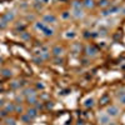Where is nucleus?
<instances>
[{
  "label": "nucleus",
  "instance_id": "4468645a",
  "mask_svg": "<svg viewBox=\"0 0 125 125\" xmlns=\"http://www.w3.org/2000/svg\"><path fill=\"white\" fill-rule=\"evenodd\" d=\"M21 120H23L24 123H30L31 118L28 115V114H23V115H21Z\"/></svg>",
  "mask_w": 125,
  "mask_h": 125
},
{
  "label": "nucleus",
  "instance_id": "bb28decb",
  "mask_svg": "<svg viewBox=\"0 0 125 125\" xmlns=\"http://www.w3.org/2000/svg\"><path fill=\"white\" fill-rule=\"evenodd\" d=\"M15 111H23V108L21 106H16L15 108Z\"/></svg>",
  "mask_w": 125,
  "mask_h": 125
},
{
  "label": "nucleus",
  "instance_id": "dca6fc26",
  "mask_svg": "<svg viewBox=\"0 0 125 125\" xmlns=\"http://www.w3.org/2000/svg\"><path fill=\"white\" fill-rule=\"evenodd\" d=\"M83 6V3H80V1H74L73 3V8L74 9H80Z\"/></svg>",
  "mask_w": 125,
  "mask_h": 125
},
{
  "label": "nucleus",
  "instance_id": "2eb2a0df",
  "mask_svg": "<svg viewBox=\"0 0 125 125\" xmlns=\"http://www.w3.org/2000/svg\"><path fill=\"white\" fill-rule=\"evenodd\" d=\"M1 74H3V76L9 78V76H11V71H10L9 69H4V70L1 71Z\"/></svg>",
  "mask_w": 125,
  "mask_h": 125
},
{
  "label": "nucleus",
  "instance_id": "9d476101",
  "mask_svg": "<svg viewBox=\"0 0 125 125\" xmlns=\"http://www.w3.org/2000/svg\"><path fill=\"white\" fill-rule=\"evenodd\" d=\"M28 103L31 104V105H35V104L38 103V101H36V96H35V95H30V96H28Z\"/></svg>",
  "mask_w": 125,
  "mask_h": 125
},
{
  "label": "nucleus",
  "instance_id": "1a4fd4ad",
  "mask_svg": "<svg viewBox=\"0 0 125 125\" xmlns=\"http://www.w3.org/2000/svg\"><path fill=\"white\" fill-rule=\"evenodd\" d=\"M43 31H44V35H45V36H51V35L54 34V30L51 29V28H48V26H46Z\"/></svg>",
  "mask_w": 125,
  "mask_h": 125
},
{
  "label": "nucleus",
  "instance_id": "a878e982",
  "mask_svg": "<svg viewBox=\"0 0 125 125\" xmlns=\"http://www.w3.org/2000/svg\"><path fill=\"white\" fill-rule=\"evenodd\" d=\"M69 15H70V14H68L66 11H65V13H62V18H64V19H68V18H69Z\"/></svg>",
  "mask_w": 125,
  "mask_h": 125
},
{
  "label": "nucleus",
  "instance_id": "5701e85b",
  "mask_svg": "<svg viewBox=\"0 0 125 125\" xmlns=\"http://www.w3.org/2000/svg\"><path fill=\"white\" fill-rule=\"evenodd\" d=\"M36 88H38V89H44L45 86H44L43 83H38V84H36Z\"/></svg>",
  "mask_w": 125,
  "mask_h": 125
},
{
  "label": "nucleus",
  "instance_id": "20e7f679",
  "mask_svg": "<svg viewBox=\"0 0 125 125\" xmlns=\"http://www.w3.org/2000/svg\"><path fill=\"white\" fill-rule=\"evenodd\" d=\"M51 53H53L55 56H60V55L62 54V48H60V46H54Z\"/></svg>",
  "mask_w": 125,
  "mask_h": 125
},
{
  "label": "nucleus",
  "instance_id": "393cba45",
  "mask_svg": "<svg viewBox=\"0 0 125 125\" xmlns=\"http://www.w3.org/2000/svg\"><path fill=\"white\" fill-rule=\"evenodd\" d=\"M34 61L36 62V64H40V62L43 61V59H41V58H34Z\"/></svg>",
  "mask_w": 125,
  "mask_h": 125
},
{
  "label": "nucleus",
  "instance_id": "b1692460",
  "mask_svg": "<svg viewBox=\"0 0 125 125\" xmlns=\"http://www.w3.org/2000/svg\"><path fill=\"white\" fill-rule=\"evenodd\" d=\"M75 36V34L73 33V31H69V33L66 34V38H74Z\"/></svg>",
  "mask_w": 125,
  "mask_h": 125
},
{
  "label": "nucleus",
  "instance_id": "6e6552de",
  "mask_svg": "<svg viewBox=\"0 0 125 125\" xmlns=\"http://www.w3.org/2000/svg\"><path fill=\"white\" fill-rule=\"evenodd\" d=\"M35 28H36L38 30H41V31H43V30L46 28V24H45L44 21H38V23H35Z\"/></svg>",
  "mask_w": 125,
  "mask_h": 125
},
{
  "label": "nucleus",
  "instance_id": "0eeeda50",
  "mask_svg": "<svg viewBox=\"0 0 125 125\" xmlns=\"http://www.w3.org/2000/svg\"><path fill=\"white\" fill-rule=\"evenodd\" d=\"M86 54H88V55L94 56V55L96 54V49L94 48V46H88V48H86Z\"/></svg>",
  "mask_w": 125,
  "mask_h": 125
},
{
  "label": "nucleus",
  "instance_id": "f03ea898",
  "mask_svg": "<svg viewBox=\"0 0 125 125\" xmlns=\"http://www.w3.org/2000/svg\"><path fill=\"white\" fill-rule=\"evenodd\" d=\"M106 111H108V115L109 116H116L118 114H119V109L116 106H109Z\"/></svg>",
  "mask_w": 125,
  "mask_h": 125
},
{
  "label": "nucleus",
  "instance_id": "6ab92c4d",
  "mask_svg": "<svg viewBox=\"0 0 125 125\" xmlns=\"http://www.w3.org/2000/svg\"><path fill=\"white\" fill-rule=\"evenodd\" d=\"M99 5H100V6H108V5H109V1H108V0H100Z\"/></svg>",
  "mask_w": 125,
  "mask_h": 125
},
{
  "label": "nucleus",
  "instance_id": "4be33fe9",
  "mask_svg": "<svg viewBox=\"0 0 125 125\" xmlns=\"http://www.w3.org/2000/svg\"><path fill=\"white\" fill-rule=\"evenodd\" d=\"M6 124H8V125H15V121H14L13 119H8V120H6Z\"/></svg>",
  "mask_w": 125,
  "mask_h": 125
},
{
  "label": "nucleus",
  "instance_id": "a211bd4d",
  "mask_svg": "<svg viewBox=\"0 0 125 125\" xmlns=\"http://www.w3.org/2000/svg\"><path fill=\"white\" fill-rule=\"evenodd\" d=\"M84 5H85L86 8H91V6L94 5V1H93V0H85Z\"/></svg>",
  "mask_w": 125,
  "mask_h": 125
},
{
  "label": "nucleus",
  "instance_id": "9b49d317",
  "mask_svg": "<svg viewBox=\"0 0 125 125\" xmlns=\"http://www.w3.org/2000/svg\"><path fill=\"white\" fill-rule=\"evenodd\" d=\"M23 94L25 96H30V95H35L34 94V90H31V89H25L24 91H23Z\"/></svg>",
  "mask_w": 125,
  "mask_h": 125
},
{
  "label": "nucleus",
  "instance_id": "412c9836",
  "mask_svg": "<svg viewBox=\"0 0 125 125\" xmlns=\"http://www.w3.org/2000/svg\"><path fill=\"white\" fill-rule=\"evenodd\" d=\"M119 98H120V103L123 104V105H125V94H123V95H120Z\"/></svg>",
  "mask_w": 125,
  "mask_h": 125
},
{
  "label": "nucleus",
  "instance_id": "aec40b11",
  "mask_svg": "<svg viewBox=\"0 0 125 125\" xmlns=\"http://www.w3.org/2000/svg\"><path fill=\"white\" fill-rule=\"evenodd\" d=\"M6 110L8 111H14L15 110V106L13 105V104H8V105H6Z\"/></svg>",
  "mask_w": 125,
  "mask_h": 125
},
{
  "label": "nucleus",
  "instance_id": "c756f323",
  "mask_svg": "<svg viewBox=\"0 0 125 125\" xmlns=\"http://www.w3.org/2000/svg\"><path fill=\"white\" fill-rule=\"evenodd\" d=\"M121 11H123V14H125V8H123V9H121Z\"/></svg>",
  "mask_w": 125,
  "mask_h": 125
},
{
  "label": "nucleus",
  "instance_id": "f8f14e48",
  "mask_svg": "<svg viewBox=\"0 0 125 125\" xmlns=\"http://www.w3.org/2000/svg\"><path fill=\"white\" fill-rule=\"evenodd\" d=\"M73 15H74L75 18H81L83 16V11L80 9H74V14H73Z\"/></svg>",
  "mask_w": 125,
  "mask_h": 125
},
{
  "label": "nucleus",
  "instance_id": "ddd939ff",
  "mask_svg": "<svg viewBox=\"0 0 125 125\" xmlns=\"http://www.w3.org/2000/svg\"><path fill=\"white\" fill-rule=\"evenodd\" d=\"M84 105H85L86 108H91V106L94 105V100H93V99H86Z\"/></svg>",
  "mask_w": 125,
  "mask_h": 125
},
{
  "label": "nucleus",
  "instance_id": "cd10ccee",
  "mask_svg": "<svg viewBox=\"0 0 125 125\" xmlns=\"http://www.w3.org/2000/svg\"><path fill=\"white\" fill-rule=\"evenodd\" d=\"M36 3H48V0H35Z\"/></svg>",
  "mask_w": 125,
  "mask_h": 125
},
{
  "label": "nucleus",
  "instance_id": "7c9ffc66",
  "mask_svg": "<svg viewBox=\"0 0 125 125\" xmlns=\"http://www.w3.org/2000/svg\"><path fill=\"white\" fill-rule=\"evenodd\" d=\"M108 125H116V124H115V123H109Z\"/></svg>",
  "mask_w": 125,
  "mask_h": 125
},
{
  "label": "nucleus",
  "instance_id": "39448f33",
  "mask_svg": "<svg viewBox=\"0 0 125 125\" xmlns=\"http://www.w3.org/2000/svg\"><path fill=\"white\" fill-rule=\"evenodd\" d=\"M99 121H100V124H103V125H106V124L110 123V119H109L108 115H101V116L99 118Z\"/></svg>",
  "mask_w": 125,
  "mask_h": 125
},
{
  "label": "nucleus",
  "instance_id": "f3484780",
  "mask_svg": "<svg viewBox=\"0 0 125 125\" xmlns=\"http://www.w3.org/2000/svg\"><path fill=\"white\" fill-rule=\"evenodd\" d=\"M20 38L24 39V40H26V39H29V38H30V35L26 33V31H23V33H20Z\"/></svg>",
  "mask_w": 125,
  "mask_h": 125
},
{
  "label": "nucleus",
  "instance_id": "c85d7f7f",
  "mask_svg": "<svg viewBox=\"0 0 125 125\" xmlns=\"http://www.w3.org/2000/svg\"><path fill=\"white\" fill-rule=\"evenodd\" d=\"M55 61H56V64H61V62H62V59H56Z\"/></svg>",
  "mask_w": 125,
  "mask_h": 125
},
{
  "label": "nucleus",
  "instance_id": "7ed1b4c3",
  "mask_svg": "<svg viewBox=\"0 0 125 125\" xmlns=\"http://www.w3.org/2000/svg\"><path fill=\"white\" fill-rule=\"evenodd\" d=\"M56 21V18L53 15V14H48V15H45L44 16V23L45 24H51V23H55Z\"/></svg>",
  "mask_w": 125,
  "mask_h": 125
},
{
  "label": "nucleus",
  "instance_id": "f257e3e1",
  "mask_svg": "<svg viewBox=\"0 0 125 125\" xmlns=\"http://www.w3.org/2000/svg\"><path fill=\"white\" fill-rule=\"evenodd\" d=\"M14 18H15V14H14V13L8 11L6 14L3 15V21H5V23H10V21H13V20H14Z\"/></svg>",
  "mask_w": 125,
  "mask_h": 125
},
{
  "label": "nucleus",
  "instance_id": "423d86ee",
  "mask_svg": "<svg viewBox=\"0 0 125 125\" xmlns=\"http://www.w3.org/2000/svg\"><path fill=\"white\" fill-rule=\"evenodd\" d=\"M26 114H28V115H29L31 119H33V118H35V116L38 115V110H36L35 108H31V109H29V110H28V113H26Z\"/></svg>",
  "mask_w": 125,
  "mask_h": 125
}]
</instances>
